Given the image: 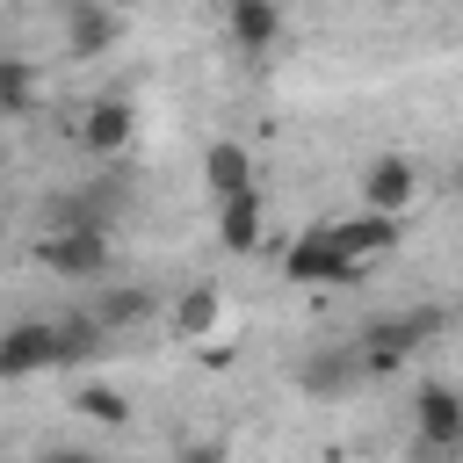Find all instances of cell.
Here are the masks:
<instances>
[{"label": "cell", "mask_w": 463, "mask_h": 463, "mask_svg": "<svg viewBox=\"0 0 463 463\" xmlns=\"http://www.w3.org/2000/svg\"><path fill=\"white\" fill-rule=\"evenodd\" d=\"M441 326H449V311H441V304L383 311V318H369V326L354 333V354H362V369H369V376H391V369H405V354H420Z\"/></svg>", "instance_id": "obj_1"}, {"label": "cell", "mask_w": 463, "mask_h": 463, "mask_svg": "<svg viewBox=\"0 0 463 463\" xmlns=\"http://www.w3.org/2000/svg\"><path fill=\"white\" fill-rule=\"evenodd\" d=\"M412 441L463 456V391L456 383H420L412 391Z\"/></svg>", "instance_id": "obj_2"}, {"label": "cell", "mask_w": 463, "mask_h": 463, "mask_svg": "<svg viewBox=\"0 0 463 463\" xmlns=\"http://www.w3.org/2000/svg\"><path fill=\"white\" fill-rule=\"evenodd\" d=\"M282 275H289V282H354L362 268L347 260V246L333 239V224H311V232H304V239L289 246Z\"/></svg>", "instance_id": "obj_3"}, {"label": "cell", "mask_w": 463, "mask_h": 463, "mask_svg": "<svg viewBox=\"0 0 463 463\" xmlns=\"http://www.w3.org/2000/svg\"><path fill=\"white\" fill-rule=\"evenodd\" d=\"M36 260L51 275H72V282L109 275V232H43L36 239Z\"/></svg>", "instance_id": "obj_4"}, {"label": "cell", "mask_w": 463, "mask_h": 463, "mask_svg": "<svg viewBox=\"0 0 463 463\" xmlns=\"http://www.w3.org/2000/svg\"><path fill=\"white\" fill-rule=\"evenodd\" d=\"M369 369H362V354H354V340H333V347H311L304 362H297V383H304V398H347L354 383H362Z\"/></svg>", "instance_id": "obj_5"}, {"label": "cell", "mask_w": 463, "mask_h": 463, "mask_svg": "<svg viewBox=\"0 0 463 463\" xmlns=\"http://www.w3.org/2000/svg\"><path fill=\"white\" fill-rule=\"evenodd\" d=\"M412 195H420V166H412L405 152L369 159V174H362V203H369L376 217H405V210H412Z\"/></svg>", "instance_id": "obj_6"}, {"label": "cell", "mask_w": 463, "mask_h": 463, "mask_svg": "<svg viewBox=\"0 0 463 463\" xmlns=\"http://www.w3.org/2000/svg\"><path fill=\"white\" fill-rule=\"evenodd\" d=\"M36 369H58V326L51 318H29V326L0 333V376H36Z\"/></svg>", "instance_id": "obj_7"}, {"label": "cell", "mask_w": 463, "mask_h": 463, "mask_svg": "<svg viewBox=\"0 0 463 463\" xmlns=\"http://www.w3.org/2000/svg\"><path fill=\"white\" fill-rule=\"evenodd\" d=\"M116 36H123V14H109V7H94V0H72V7H65V43H72V58H101V51H116Z\"/></svg>", "instance_id": "obj_8"}, {"label": "cell", "mask_w": 463, "mask_h": 463, "mask_svg": "<svg viewBox=\"0 0 463 463\" xmlns=\"http://www.w3.org/2000/svg\"><path fill=\"white\" fill-rule=\"evenodd\" d=\"M333 239H340V246H347V260L362 268V260H383V253H398L405 224H398V217H376V210H362V217L333 224Z\"/></svg>", "instance_id": "obj_9"}, {"label": "cell", "mask_w": 463, "mask_h": 463, "mask_svg": "<svg viewBox=\"0 0 463 463\" xmlns=\"http://www.w3.org/2000/svg\"><path fill=\"white\" fill-rule=\"evenodd\" d=\"M130 130H137V116H130V101H123V94H101V101L87 109V152L116 159V152L130 145Z\"/></svg>", "instance_id": "obj_10"}, {"label": "cell", "mask_w": 463, "mask_h": 463, "mask_svg": "<svg viewBox=\"0 0 463 463\" xmlns=\"http://www.w3.org/2000/svg\"><path fill=\"white\" fill-rule=\"evenodd\" d=\"M203 181H210V195H217V203H232V195H246V188H253V159H246V145H232V137H217V145L203 152Z\"/></svg>", "instance_id": "obj_11"}, {"label": "cell", "mask_w": 463, "mask_h": 463, "mask_svg": "<svg viewBox=\"0 0 463 463\" xmlns=\"http://www.w3.org/2000/svg\"><path fill=\"white\" fill-rule=\"evenodd\" d=\"M224 326V297H217V282H188L181 297H174V333L181 340H210Z\"/></svg>", "instance_id": "obj_12"}, {"label": "cell", "mask_w": 463, "mask_h": 463, "mask_svg": "<svg viewBox=\"0 0 463 463\" xmlns=\"http://www.w3.org/2000/svg\"><path fill=\"white\" fill-rule=\"evenodd\" d=\"M224 29H232L239 51H268V43L282 36V7H275V0H232Z\"/></svg>", "instance_id": "obj_13"}, {"label": "cell", "mask_w": 463, "mask_h": 463, "mask_svg": "<svg viewBox=\"0 0 463 463\" xmlns=\"http://www.w3.org/2000/svg\"><path fill=\"white\" fill-rule=\"evenodd\" d=\"M260 224H268V210H260V188H246V195L217 203V239H224L232 253H253V246H260Z\"/></svg>", "instance_id": "obj_14"}, {"label": "cell", "mask_w": 463, "mask_h": 463, "mask_svg": "<svg viewBox=\"0 0 463 463\" xmlns=\"http://www.w3.org/2000/svg\"><path fill=\"white\" fill-rule=\"evenodd\" d=\"M51 326H58V369H65V362H94V354L109 347V333H101L94 311H72V318H51Z\"/></svg>", "instance_id": "obj_15"}, {"label": "cell", "mask_w": 463, "mask_h": 463, "mask_svg": "<svg viewBox=\"0 0 463 463\" xmlns=\"http://www.w3.org/2000/svg\"><path fill=\"white\" fill-rule=\"evenodd\" d=\"M145 311H152V289H145V282H130V289H109V297H101V311H94V318H101V333H109V340H116V333H123V326H137V318H145Z\"/></svg>", "instance_id": "obj_16"}, {"label": "cell", "mask_w": 463, "mask_h": 463, "mask_svg": "<svg viewBox=\"0 0 463 463\" xmlns=\"http://www.w3.org/2000/svg\"><path fill=\"white\" fill-rule=\"evenodd\" d=\"M36 101V72H29V58H0V116H22Z\"/></svg>", "instance_id": "obj_17"}, {"label": "cell", "mask_w": 463, "mask_h": 463, "mask_svg": "<svg viewBox=\"0 0 463 463\" xmlns=\"http://www.w3.org/2000/svg\"><path fill=\"white\" fill-rule=\"evenodd\" d=\"M72 405H80L87 420H101V427H123V420H130V398H123V391H109V383H87Z\"/></svg>", "instance_id": "obj_18"}, {"label": "cell", "mask_w": 463, "mask_h": 463, "mask_svg": "<svg viewBox=\"0 0 463 463\" xmlns=\"http://www.w3.org/2000/svg\"><path fill=\"white\" fill-rule=\"evenodd\" d=\"M36 463H109V456H94V449H43Z\"/></svg>", "instance_id": "obj_19"}, {"label": "cell", "mask_w": 463, "mask_h": 463, "mask_svg": "<svg viewBox=\"0 0 463 463\" xmlns=\"http://www.w3.org/2000/svg\"><path fill=\"white\" fill-rule=\"evenodd\" d=\"M412 463H463V456H449V449H427V441H412Z\"/></svg>", "instance_id": "obj_20"}]
</instances>
